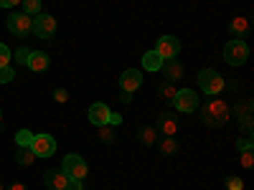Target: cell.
<instances>
[{"instance_id":"12","label":"cell","mask_w":254,"mask_h":190,"mask_svg":"<svg viewBox=\"0 0 254 190\" xmlns=\"http://www.w3.org/2000/svg\"><path fill=\"white\" fill-rule=\"evenodd\" d=\"M107 119H110V107H107V104H104V101L92 104V107H89V122L102 127V124H107Z\"/></svg>"},{"instance_id":"21","label":"cell","mask_w":254,"mask_h":190,"mask_svg":"<svg viewBox=\"0 0 254 190\" xmlns=\"http://www.w3.org/2000/svg\"><path fill=\"white\" fill-rule=\"evenodd\" d=\"M160 152L163 155H176L178 152V140L176 137H163L160 140Z\"/></svg>"},{"instance_id":"9","label":"cell","mask_w":254,"mask_h":190,"mask_svg":"<svg viewBox=\"0 0 254 190\" xmlns=\"http://www.w3.org/2000/svg\"><path fill=\"white\" fill-rule=\"evenodd\" d=\"M33 33H36L38 38H51V36L56 33V18L38 13L36 20H33Z\"/></svg>"},{"instance_id":"34","label":"cell","mask_w":254,"mask_h":190,"mask_svg":"<svg viewBox=\"0 0 254 190\" xmlns=\"http://www.w3.org/2000/svg\"><path fill=\"white\" fill-rule=\"evenodd\" d=\"M20 0H0V8H15Z\"/></svg>"},{"instance_id":"17","label":"cell","mask_w":254,"mask_h":190,"mask_svg":"<svg viewBox=\"0 0 254 190\" xmlns=\"http://www.w3.org/2000/svg\"><path fill=\"white\" fill-rule=\"evenodd\" d=\"M160 66H163V58L158 56L155 48L147 51V53L142 56V69H145V71H160Z\"/></svg>"},{"instance_id":"19","label":"cell","mask_w":254,"mask_h":190,"mask_svg":"<svg viewBox=\"0 0 254 190\" xmlns=\"http://www.w3.org/2000/svg\"><path fill=\"white\" fill-rule=\"evenodd\" d=\"M176 87H173V81H160L158 84V96H163L165 101H173V96H176Z\"/></svg>"},{"instance_id":"32","label":"cell","mask_w":254,"mask_h":190,"mask_svg":"<svg viewBox=\"0 0 254 190\" xmlns=\"http://www.w3.org/2000/svg\"><path fill=\"white\" fill-rule=\"evenodd\" d=\"M122 122V114H117V112H110V119H107V124H112V127H117Z\"/></svg>"},{"instance_id":"18","label":"cell","mask_w":254,"mask_h":190,"mask_svg":"<svg viewBox=\"0 0 254 190\" xmlns=\"http://www.w3.org/2000/svg\"><path fill=\"white\" fill-rule=\"evenodd\" d=\"M137 137H140L142 144L150 147V144H155V140H158V130H155V127H150V124H145V127H140V130H137Z\"/></svg>"},{"instance_id":"29","label":"cell","mask_w":254,"mask_h":190,"mask_svg":"<svg viewBox=\"0 0 254 190\" xmlns=\"http://www.w3.org/2000/svg\"><path fill=\"white\" fill-rule=\"evenodd\" d=\"M242 165L247 167V170H249V167H254V152H252V150L242 152Z\"/></svg>"},{"instance_id":"30","label":"cell","mask_w":254,"mask_h":190,"mask_svg":"<svg viewBox=\"0 0 254 190\" xmlns=\"http://www.w3.org/2000/svg\"><path fill=\"white\" fill-rule=\"evenodd\" d=\"M54 99H56L59 104H66V101H69V92H66V89H56V92H54Z\"/></svg>"},{"instance_id":"11","label":"cell","mask_w":254,"mask_h":190,"mask_svg":"<svg viewBox=\"0 0 254 190\" xmlns=\"http://www.w3.org/2000/svg\"><path fill=\"white\" fill-rule=\"evenodd\" d=\"M120 87H122V92H137L140 87H142V74L137 71V69H127L122 76H120Z\"/></svg>"},{"instance_id":"25","label":"cell","mask_w":254,"mask_h":190,"mask_svg":"<svg viewBox=\"0 0 254 190\" xmlns=\"http://www.w3.org/2000/svg\"><path fill=\"white\" fill-rule=\"evenodd\" d=\"M10 51H8V46L5 44H0V69H3V66H10Z\"/></svg>"},{"instance_id":"8","label":"cell","mask_w":254,"mask_h":190,"mask_svg":"<svg viewBox=\"0 0 254 190\" xmlns=\"http://www.w3.org/2000/svg\"><path fill=\"white\" fill-rule=\"evenodd\" d=\"M155 51H158V56H160L163 61H165V58H176V56L181 53V44H178L176 36H160Z\"/></svg>"},{"instance_id":"14","label":"cell","mask_w":254,"mask_h":190,"mask_svg":"<svg viewBox=\"0 0 254 190\" xmlns=\"http://www.w3.org/2000/svg\"><path fill=\"white\" fill-rule=\"evenodd\" d=\"M44 183H46L49 190H64V188H66V183H69V178L64 175L61 170H49L44 175Z\"/></svg>"},{"instance_id":"22","label":"cell","mask_w":254,"mask_h":190,"mask_svg":"<svg viewBox=\"0 0 254 190\" xmlns=\"http://www.w3.org/2000/svg\"><path fill=\"white\" fill-rule=\"evenodd\" d=\"M99 140H102L104 144H112V142H115V127H112V124H102Z\"/></svg>"},{"instance_id":"33","label":"cell","mask_w":254,"mask_h":190,"mask_svg":"<svg viewBox=\"0 0 254 190\" xmlns=\"http://www.w3.org/2000/svg\"><path fill=\"white\" fill-rule=\"evenodd\" d=\"M64 190H81V180H71L69 178V183H66V188Z\"/></svg>"},{"instance_id":"24","label":"cell","mask_w":254,"mask_h":190,"mask_svg":"<svg viewBox=\"0 0 254 190\" xmlns=\"http://www.w3.org/2000/svg\"><path fill=\"white\" fill-rule=\"evenodd\" d=\"M31 140H33V135H31L28 130H20V132L15 135V142H18V147H28V144H31Z\"/></svg>"},{"instance_id":"16","label":"cell","mask_w":254,"mask_h":190,"mask_svg":"<svg viewBox=\"0 0 254 190\" xmlns=\"http://www.w3.org/2000/svg\"><path fill=\"white\" fill-rule=\"evenodd\" d=\"M26 66H28L31 71H46V69H49V56H46L44 51H31Z\"/></svg>"},{"instance_id":"35","label":"cell","mask_w":254,"mask_h":190,"mask_svg":"<svg viewBox=\"0 0 254 190\" xmlns=\"http://www.w3.org/2000/svg\"><path fill=\"white\" fill-rule=\"evenodd\" d=\"M120 101H122V104H130V101H132V94H130V92H122V94H120Z\"/></svg>"},{"instance_id":"38","label":"cell","mask_w":254,"mask_h":190,"mask_svg":"<svg viewBox=\"0 0 254 190\" xmlns=\"http://www.w3.org/2000/svg\"><path fill=\"white\" fill-rule=\"evenodd\" d=\"M0 190H5V185H3V180H0Z\"/></svg>"},{"instance_id":"10","label":"cell","mask_w":254,"mask_h":190,"mask_svg":"<svg viewBox=\"0 0 254 190\" xmlns=\"http://www.w3.org/2000/svg\"><path fill=\"white\" fill-rule=\"evenodd\" d=\"M155 130H158V135H163V137H176V135H178V114H173V112L160 114Z\"/></svg>"},{"instance_id":"3","label":"cell","mask_w":254,"mask_h":190,"mask_svg":"<svg viewBox=\"0 0 254 190\" xmlns=\"http://www.w3.org/2000/svg\"><path fill=\"white\" fill-rule=\"evenodd\" d=\"M247 58H249V46L244 44V41L234 38L224 46V61L229 63V66H242Z\"/></svg>"},{"instance_id":"31","label":"cell","mask_w":254,"mask_h":190,"mask_svg":"<svg viewBox=\"0 0 254 190\" xmlns=\"http://www.w3.org/2000/svg\"><path fill=\"white\" fill-rule=\"evenodd\" d=\"M237 150H239V152H247V150H252V140H249V137H244V140H237Z\"/></svg>"},{"instance_id":"1","label":"cell","mask_w":254,"mask_h":190,"mask_svg":"<svg viewBox=\"0 0 254 190\" xmlns=\"http://www.w3.org/2000/svg\"><path fill=\"white\" fill-rule=\"evenodd\" d=\"M201 114H203V122H206L208 127H221V124H226L229 117H231V114H229V104L221 101V99L206 101L203 109H201Z\"/></svg>"},{"instance_id":"2","label":"cell","mask_w":254,"mask_h":190,"mask_svg":"<svg viewBox=\"0 0 254 190\" xmlns=\"http://www.w3.org/2000/svg\"><path fill=\"white\" fill-rule=\"evenodd\" d=\"M198 87H201L203 94H221V92L226 89V81H224V76H221L219 71L203 69V71L198 74Z\"/></svg>"},{"instance_id":"23","label":"cell","mask_w":254,"mask_h":190,"mask_svg":"<svg viewBox=\"0 0 254 190\" xmlns=\"http://www.w3.org/2000/svg\"><path fill=\"white\" fill-rule=\"evenodd\" d=\"M23 13L26 15H38L41 13V0H23Z\"/></svg>"},{"instance_id":"7","label":"cell","mask_w":254,"mask_h":190,"mask_svg":"<svg viewBox=\"0 0 254 190\" xmlns=\"http://www.w3.org/2000/svg\"><path fill=\"white\" fill-rule=\"evenodd\" d=\"M28 147L36 152V157H51L56 152V140L51 135H33Z\"/></svg>"},{"instance_id":"15","label":"cell","mask_w":254,"mask_h":190,"mask_svg":"<svg viewBox=\"0 0 254 190\" xmlns=\"http://www.w3.org/2000/svg\"><path fill=\"white\" fill-rule=\"evenodd\" d=\"M229 31H231V36H237L239 41H244V36L249 33V18L247 15H237L229 23Z\"/></svg>"},{"instance_id":"26","label":"cell","mask_w":254,"mask_h":190,"mask_svg":"<svg viewBox=\"0 0 254 190\" xmlns=\"http://www.w3.org/2000/svg\"><path fill=\"white\" fill-rule=\"evenodd\" d=\"M28 56H31L28 48H18V51H15V63H23V66H26V63H28Z\"/></svg>"},{"instance_id":"28","label":"cell","mask_w":254,"mask_h":190,"mask_svg":"<svg viewBox=\"0 0 254 190\" xmlns=\"http://www.w3.org/2000/svg\"><path fill=\"white\" fill-rule=\"evenodd\" d=\"M226 188L229 190H244V180L242 178H229L226 180Z\"/></svg>"},{"instance_id":"13","label":"cell","mask_w":254,"mask_h":190,"mask_svg":"<svg viewBox=\"0 0 254 190\" xmlns=\"http://www.w3.org/2000/svg\"><path fill=\"white\" fill-rule=\"evenodd\" d=\"M160 71H163L165 81H178V79H183V66H181L176 58H165L163 66H160Z\"/></svg>"},{"instance_id":"36","label":"cell","mask_w":254,"mask_h":190,"mask_svg":"<svg viewBox=\"0 0 254 190\" xmlns=\"http://www.w3.org/2000/svg\"><path fill=\"white\" fill-rule=\"evenodd\" d=\"M8 190H28V188H26V185H23V183H13V185H10V188H8Z\"/></svg>"},{"instance_id":"37","label":"cell","mask_w":254,"mask_h":190,"mask_svg":"<svg viewBox=\"0 0 254 190\" xmlns=\"http://www.w3.org/2000/svg\"><path fill=\"white\" fill-rule=\"evenodd\" d=\"M0 124H3V109H0Z\"/></svg>"},{"instance_id":"4","label":"cell","mask_w":254,"mask_h":190,"mask_svg":"<svg viewBox=\"0 0 254 190\" xmlns=\"http://www.w3.org/2000/svg\"><path fill=\"white\" fill-rule=\"evenodd\" d=\"M61 173L66 175V178H71V180H84V178H87V173H89V167H87V162H84V157H79V155L71 152V155L64 157Z\"/></svg>"},{"instance_id":"27","label":"cell","mask_w":254,"mask_h":190,"mask_svg":"<svg viewBox=\"0 0 254 190\" xmlns=\"http://www.w3.org/2000/svg\"><path fill=\"white\" fill-rule=\"evenodd\" d=\"M13 69L10 66H3V69H0V84H8V81H13Z\"/></svg>"},{"instance_id":"5","label":"cell","mask_w":254,"mask_h":190,"mask_svg":"<svg viewBox=\"0 0 254 190\" xmlns=\"http://www.w3.org/2000/svg\"><path fill=\"white\" fill-rule=\"evenodd\" d=\"M8 31L13 36H20L26 38L33 33V18L26 15V13H15V15H8Z\"/></svg>"},{"instance_id":"6","label":"cell","mask_w":254,"mask_h":190,"mask_svg":"<svg viewBox=\"0 0 254 190\" xmlns=\"http://www.w3.org/2000/svg\"><path fill=\"white\" fill-rule=\"evenodd\" d=\"M173 107H176L178 112H183V114L196 112V109H198V94H196L193 89H181V92H176Z\"/></svg>"},{"instance_id":"20","label":"cell","mask_w":254,"mask_h":190,"mask_svg":"<svg viewBox=\"0 0 254 190\" xmlns=\"http://www.w3.org/2000/svg\"><path fill=\"white\" fill-rule=\"evenodd\" d=\"M18 165H23V167H28V165H33V160H36V152L31 150V147H20L18 150Z\"/></svg>"}]
</instances>
